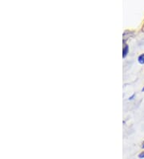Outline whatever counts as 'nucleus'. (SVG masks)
Listing matches in <instances>:
<instances>
[{
    "label": "nucleus",
    "mask_w": 144,
    "mask_h": 159,
    "mask_svg": "<svg viewBox=\"0 0 144 159\" xmlns=\"http://www.w3.org/2000/svg\"><path fill=\"white\" fill-rule=\"evenodd\" d=\"M129 52V46L127 44H125L123 49V58H126Z\"/></svg>",
    "instance_id": "nucleus-1"
},
{
    "label": "nucleus",
    "mask_w": 144,
    "mask_h": 159,
    "mask_svg": "<svg viewBox=\"0 0 144 159\" xmlns=\"http://www.w3.org/2000/svg\"><path fill=\"white\" fill-rule=\"evenodd\" d=\"M138 61L139 64H144V54L140 55L138 58Z\"/></svg>",
    "instance_id": "nucleus-2"
},
{
    "label": "nucleus",
    "mask_w": 144,
    "mask_h": 159,
    "mask_svg": "<svg viewBox=\"0 0 144 159\" xmlns=\"http://www.w3.org/2000/svg\"><path fill=\"white\" fill-rule=\"evenodd\" d=\"M138 157H139V158H144V151H142V153H140L138 154Z\"/></svg>",
    "instance_id": "nucleus-3"
},
{
    "label": "nucleus",
    "mask_w": 144,
    "mask_h": 159,
    "mask_svg": "<svg viewBox=\"0 0 144 159\" xmlns=\"http://www.w3.org/2000/svg\"><path fill=\"white\" fill-rule=\"evenodd\" d=\"M134 95L131 96V97H129V100H133V98H134Z\"/></svg>",
    "instance_id": "nucleus-4"
},
{
    "label": "nucleus",
    "mask_w": 144,
    "mask_h": 159,
    "mask_svg": "<svg viewBox=\"0 0 144 159\" xmlns=\"http://www.w3.org/2000/svg\"><path fill=\"white\" fill-rule=\"evenodd\" d=\"M142 92H144V87H143V88H142Z\"/></svg>",
    "instance_id": "nucleus-5"
},
{
    "label": "nucleus",
    "mask_w": 144,
    "mask_h": 159,
    "mask_svg": "<svg viewBox=\"0 0 144 159\" xmlns=\"http://www.w3.org/2000/svg\"><path fill=\"white\" fill-rule=\"evenodd\" d=\"M142 148H144V143H143V144H142Z\"/></svg>",
    "instance_id": "nucleus-6"
}]
</instances>
